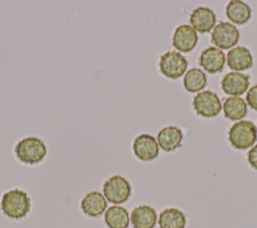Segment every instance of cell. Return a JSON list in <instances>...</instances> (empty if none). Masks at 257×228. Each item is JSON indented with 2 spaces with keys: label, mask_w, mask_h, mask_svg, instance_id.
Instances as JSON below:
<instances>
[{
  "label": "cell",
  "mask_w": 257,
  "mask_h": 228,
  "mask_svg": "<svg viewBox=\"0 0 257 228\" xmlns=\"http://www.w3.org/2000/svg\"><path fill=\"white\" fill-rule=\"evenodd\" d=\"M1 210L10 219H22L30 211L31 202L28 194L21 189L5 192L1 199Z\"/></svg>",
  "instance_id": "obj_1"
},
{
  "label": "cell",
  "mask_w": 257,
  "mask_h": 228,
  "mask_svg": "<svg viewBox=\"0 0 257 228\" xmlns=\"http://www.w3.org/2000/svg\"><path fill=\"white\" fill-rule=\"evenodd\" d=\"M14 153L17 159L23 164L36 165L45 158L47 148L41 139L37 137H27L16 144Z\"/></svg>",
  "instance_id": "obj_2"
},
{
  "label": "cell",
  "mask_w": 257,
  "mask_h": 228,
  "mask_svg": "<svg viewBox=\"0 0 257 228\" xmlns=\"http://www.w3.org/2000/svg\"><path fill=\"white\" fill-rule=\"evenodd\" d=\"M228 140L236 150H246L257 141L256 126L250 121L241 120L229 129Z\"/></svg>",
  "instance_id": "obj_3"
},
{
  "label": "cell",
  "mask_w": 257,
  "mask_h": 228,
  "mask_svg": "<svg viewBox=\"0 0 257 228\" xmlns=\"http://www.w3.org/2000/svg\"><path fill=\"white\" fill-rule=\"evenodd\" d=\"M102 192L108 202L118 205L130 199L132 195V185L124 177L113 175L104 181Z\"/></svg>",
  "instance_id": "obj_4"
},
{
  "label": "cell",
  "mask_w": 257,
  "mask_h": 228,
  "mask_svg": "<svg viewBox=\"0 0 257 228\" xmlns=\"http://www.w3.org/2000/svg\"><path fill=\"white\" fill-rule=\"evenodd\" d=\"M188 64L189 62L184 55L178 51L171 50L165 52L160 57L159 68L166 77L177 79L185 73Z\"/></svg>",
  "instance_id": "obj_5"
},
{
  "label": "cell",
  "mask_w": 257,
  "mask_h": 228,
  "mask_svg": "<svg viewBox=\"0 0 257 228\" xmlns=\"http://www.w3.org/2000/svg\"><path fill=\"white\" fill-rule=\"evenodd\" d=\"M192 104L197 115L208 119L217 117L222 108L219 96L211 90L197 93L193 98Z\"/></svg>",
  "instance_id": "obj_6"
},
{
  "label": "cell",
  "mask_w": 257,
  "mask_h": 228,
  "mask_svg": "<svg viewBox=\"0 0 257 228\" xmlns=\"http://www.w3.org/2000/svg\"><path fill=\"white\" fill-rule=\"evenodd\" d=\"M239 30L229 22H219L213 29L211 41L221 49H229L239 41Z\"/></svg>",
  "instance_id": "obj_7"
},
{
  "label": "cell",
  "mask_w": 257,
  "mask_h": 228,
  "mask_svg": "<svg viewBox=\"0 0 257 228\" xmlns=\"http://www.w3.org/2000/svg\"><path fill=\"white\" fill-rule=\"evenodd\" d=\"M159 145L154 136L141 134L133 142V152L141 161H152L159 156Z\"/></svg>",
  "instance_id": "obj_8"
},
{
  "label": "cell",
  "mask_w": 257,
  "mask_h": 228,
  "mask_svg": "<svg viewBox=\"0 0 257 228\" xmlns=\"http://www.w3.org/2000/svg\"><path fill=\"white\" fill-rule=\"evenodd\" d=\"M197 42L198 34L196 30L192 26L186 24L177 27L172 38L173 46L177 50L185 53L192 51L195 48Z\"/></svg>",
  "instance_id": "obj_9"
},
{
  "label": "cell",
  "mask_w": 257,
  "mask_h": 228,
  "mask_svg": "<svg viewBox=\"0 0 257 228\" xmlns=\"http://www.w3.org/2000/svg\"><path fill=\"white\" fill-rule=\"evenodd\" d=\"M249 76L238 71L228 72L221 80L222 90L226 94L232 96H237L246 92V90L249 87Z\"/></svg>",
  "instance_id": "obj_10"
},
{
  "label": "cell",
  "mask_w": 257,
  "mask_h": 228,
  "mask_svg": "<svg viewBox=\"0 0 257 228\" xmlns=\"http://www.w3.org/2000/svg\"><path fill=\"white\" fill-rule=\"evenodd\" d=\"M198 61L203 69L214 74L223 70L225 65V54L217 47H208L201 52Z\"/></svg>",
  "instance_id": "obj_11"
},
{
  "label": "cell",
  "mask_w": 257,
  "mask_h": 228,
  "mask_svg": "<svg viewBox=\"0 0 257 228\" xmlns=\"http://www.w3.org/2000/svg\"><path fill=\"white\" fill-rule=\"evenodd\" d=\"M157 220V211L150 205H139L131 213V223L134 228H155Z\"/></svg>",
  "instance_id": "obj_12"
},
{
  "label": "cell",
  "mask_w": 257,
  "mask_h": 228,
  "mask_svg": "<svg viewBox=\"0 0 257 228\" xmlns=\"http://www.w3.org/2000/svg\"><path fill=\"white\" fill-rule=\"evenodd\" d=\"M190 23L196 31L202 34L207 33L214 28L216 15L214 11L208 7H198L192 12Z\"/></svg>",
  "instance_id": "obj_13"
},
{
  "label": "cell",
  "mask_w": 257,
  "mask_h": 228,
  "mask_svg": "<svg viewBox=\"0 0 257 228\" xmlns=\"http://www.w3.org/2000/svg\"><path fill=\"white\" fill-rule=\"evenodd\" d=\"M183 133L176 126H168L163 128L157 137L159 147L165 152H173L182 146Z\"/></svg>",
  "instance_id": "obj_14"
},
{
  "label": "cell",
  "mask_w": 257,
  "mask_h": 228,
  "mask_svg": "<svg viewBox=\"0 0 257 228\" xmlns=\"http://www.w3.org/2000/svg\"><path fill=\"white\" fill-rule=\"evenodd\" d=\"M105 197L98 191L88 192L80 202L82 212L89 217H98L106 209Z\"/></svg>",
  "instance_id": "obj_15"
},
{
  "label": "cell",
  "mask_w": 257,
  "mask_h": 228,
  "mask_svg": "<svg viewBox=\"0 0 257 228\" xmlns=\"http://www.w3.org/2000/svg\"><path fill=\"white\" fill-rule=\"evenodd\" d=\"M227 64L231 69L236 71L249 69L253 65L251 52L244 46L233 47L227 53Z\"/></svg>",
  "instance_id": "obj_16"
},
{
  "label": "cell",
  "mask_w": 257,
  "mask_h": 228,
  "mask_svg": "<svg viewBox=\"0 0 257 228\" xmlns=\"http://www.w3.org/2000/svg\"><path fill=\"white\" fill-rule=\"evenodd\" d=\"M226 16L233 23L243 25L251 18V9L242 1L232 0L226 6Z\"/></svg>",
  "instance_id": "obj_17"
},
{
  "label": "cell",
  "mask_w": 257,
  "mask_h": 228,
  "mask_svg": "<svg viewBox=\"0 0 257 228\" xmlns=\"http://www.w3.org/2000/svg\"><path fill=\"white\" fill-rule=\"evenodd\" d=\"M130 220L127 210L121 206H110L104 213V222L108 228H127Z\"/></svg>",
  "instance_id": "obj_18"
},
{
  "label": "cell",
  "mask_w": 257,
  "mask_h": 228,
  "mask_svg": "<svg viewBox=\"0 0 257 228\" xmlns=\"http://www.w3.org/2000/svg\"><path fill=\"white\" fill-rule=\"evenodd\" d=\"M187 219L185 214L177 208L164 209L159 217L160 228H185Z\"/></svg>",
  "instance_id": "obj_19"
},
{
  "label": "cell",
  "mask_w": 257,
  "mask_h": 228,
  "mask_svg": "<svg viewBox=\"0 0 257 228\" xmlns=\"http://www.w3.org/2000/svg\"><path fill=\"white\" fill-rule=\"evenodd\" d=\"M223 111L225 118L229 120H241L247 113V104L245 100L239 96H229L224 100Z\"/></svg>",
  "instance_id": "obj_20"
},
{
  "label": "cell",
  "mask_w": 257,
  "mask_h": 228,
  "mask_svg": "<svg viewBox=\"0 0 257 228\" xmlns=\"http://www.w3.org/2000/svg\"><path fill=\"white\" fill-rule=\"evenodd\" d=\"M184 87L189 92H198L207 84V76L199 68H191L184 77Z\"/></svg>",
  "instance_id": "obj_21"
},
{
  "label": "cell",
  "mask_w": 257,
  "mask_h": 228,
  "mask_svg": "<svg viewBox=\"0 0 257 228\" xmlns=\"http://www.w3.org/2000/svg\"><path fill=\"white\" fill-rule=\"evenodd\" d=\"M246 101L252 109L257 110V84L253 85L248 90L246 94Z\"/></svg>",
  "instance_id": "obj_22"
},
{
  "label": "cell",
  "mask_w": 257,
  "mask_h": 228,
  "mask_svg": "<svg viewBox=\"0 0 257 228\" xmlns=\"http://www.w3.org/2000/svg\"><path fill=\"white\" fill-rule=\"evenodd\" d=\"M247 161L253 169L257 170V145L251 148L247 153Z\"/></svg>",
  "instance_id": "obj_23"
}]
</instances>
